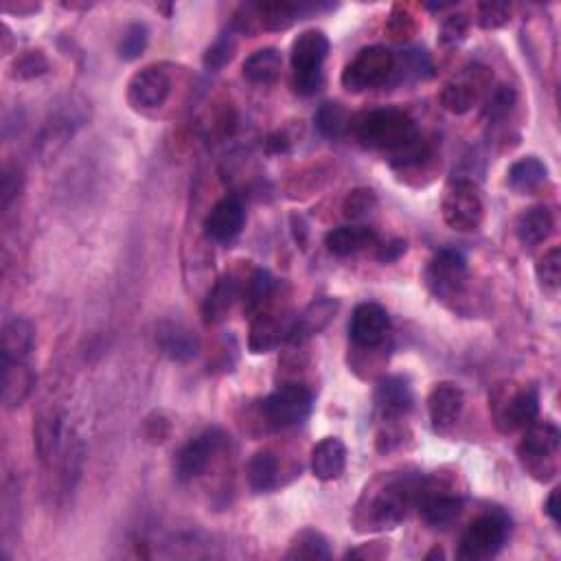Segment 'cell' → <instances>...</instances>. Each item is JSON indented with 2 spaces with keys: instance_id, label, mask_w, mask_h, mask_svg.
Returning a JSON list of instances; mask_svg holds the SVG:
<instances>
[{
  "instance_id": "cell-33",
  "label": "cell",
  "mask_w": 561,
  "mask_h": 561,
  "mask_svg": "<svg viewBox=\"0 0 561 561\" xmlns=\"http://www.w3.org/2000/svg\"><path fill=\"white\" fill-rule=\"evenodd\" d=\"M261 29L266 31H285L296 20H301V5L288 3V0H274V3L257 5Z\"/></svg>"
},
{
  "instance_id": "cell-27",
  "label": "cell",
  "mask_w": 561,
  "mask_h": 561,
  "mask_svg": "<svg viewBox=\"0 0 561 561\" xmlns=\"http://www.w3.org/2000/svg\"><path fill=\"white\" fill-rule=\"evenodd\" d=\"M33 386H36V373L25 362L3 364V402L7 408L25 404Z\"/></svg>"
},
{
  "instance_id": "cell-1",
  "label": "cell",
  "mask_w": 561,
  "mask_h": 561,
  "mask_svg": "<svg viewBox=\"0 0 561 561\" xmlns=\"http://www.w3.org/2000/svg\"><path fill=\"white\" fill-rule=\"evenodd\" d=\"M426 485L428 480L419 474H382L364 489L353 524L360 533L395 529L419 507Z\"/></svg>"
},
{
  "instance_id": "cell-26",
  "label": "cell",
  "mask_w": 561,
  "mask_h": 561,
  "mask_svg": "<svg viewBox=\"0 0 561 561\" xmlns=\"http://www.w3.org/2000/svg\"><path fill=\"white\" fill-rule=\"evenodd\" d=\"M555 231V215L548 206H531L526 209L518 224H515V233H518L520 244L524 246H540Z\"/></svg>"
},
{
  "instance_id": "cell-39",
  "label": "cell",
  "mask_w": 561,
  "mask_h": 561,
  "mask_svg": "<svg viewBox=\"0 0 561 561\" xmlns=\"http://www.w3.org/2000/svg\"><path fill=\"white\" fill-rule=\"evenodd\" d=\"M147 42H150V31L143 25V22H132V25L123 31V38L119 42V57L125 62L139 60L143 51L147 49Z\"/></svg>"
},
{
  "instance_id": "cell-22",
  "label": "cell",
  "mask_w": 561,
  "mask_h": 561,
  "mask_svg": "<svg viewBox=\"0 0 561 561\" xmlns=\"http://www.w3.org/2000/svg\"><path fill=\"white\" fill-rule=\"evenodd\" d=\"M156 345L174 362H189L200 353V338L180 323H160Z\"/></svg>"
},
{
  "instance_id": "cell-12",
  "label": "cell",
  "mask_w": 561,
  "mask_h": 561,
  "mask_svg": "<svg viewBox=\"0 0 561 561\" xmlns=\"http://www.w3.org/2000/svg\"><path fill=\"white\" fill-rule=\"evenodd\" d=\"M491 79H494V75H491L489 68L480 64L463 68L459 75L452 77L450 82L443 86L439 95L441 106L452 114L469 112L480 101V97L489 93Z\"/></svg>"
},
{
  "instance_id": "cell-7",
  "label": "cell",
  "mask_w": 561,
  "mask_h": 561,
  "mask_svg": "<svg viewBox=\"0 0 561 561\" xmlns=\"http://www.w3.org/2000/svg\"><path fill=\"white\" fill-rule=\"evenodd\" d=\"M314 395L303 384H283L261 402V419L270 430H290L312 415Z\"/></svg>"
},
{
  "instance_id": "cell-20",
  "label": "cell",
  "mask_w": 561,
  "mask_h": 561,
  "mask_svg": "<svg viewBox=\"0 0 561 561\" xmlns=\"http://www.w3.org/2000/svg\"><path fill=\"white\" fill-rule=\"evenodd\" d=\"M412 404H415V395H412L408 377L391 375L377 384L375 408L384 421H399L406 417Z\"/></svg>"
},
{
  "instance_id": "cell-10",
  "label": "cell",
  "mask_w": 561,
  "mask_h": 561,
  "mask_svg": "<svg viewBox=\"0 0 561 561\" xmlns=\"http://www.w3.org/2000/svg\"><path fill=\"white\" fill-rule=\"evenodd\" d=\"M443 220L452 231L472 233L478 231L485 220V204L472 180H452L441 200Z\"/></svg>"
},
{
  "instance_id": "cell-31",
  "label": "cell",
  "mask_w": 561,
  "mask_h": 561,
  "mask_svg": "<svg viewBox=\"0 0 561 561\" xmlns=\"http://www.w3.org/2000/svg\"><path fill=\"white\" fill-rule=\"evenodd\" d=\"M60 437H62V421L57 417V412L47 410L40 412L33 426V441H36V450L42 463H49L60 448Z\"/></svg>"
},
{
  "instance_id": "cell-48",
  "label": "cell",
  "mask_w": 561,
  "mask_h": 561,
  "mask_svg": "<svg viewBox=\"0 0 561 561\" xmlns=\"http://www.w3.org/2000/svg\"><path fill=\"white\" fill-rule=\"evenodd\" d=\"M559 494H561V489L555 487L551 491V496L546 498V505H544V511H546L548 518L553 520V524H559Z\"/></svg>"
},
{
  "instance_id": "cell-41",
  "label": "cell",
  "mask_w": 561,
  "mask_h": 561,
  "mask_svg": "<svg viewBox=\"0 0 561 561\" xmlns=\"http://www.w3.org/2000/svg\"><path fill=\"white\" fill-rule=\"evenodd\" d=\"M49 73V60L42 51H27L16 57L14 66H11V77L14 79H36Z\"/></svg>"
},
{
  "instance_id": "cell-6",
  "label": "cell",
  "mask_w": 561,
  "mask_h": 561,
  "mask_svg": "<svg viewBox=\"0 0 561 561\" xmlns=\"http://www.w3.org/2000/svg\"><path fill=\"white\" fill-rule=\"evenodd\" d=\"M511 535V518L500 509L478 515L465 529L456 557L465 561H485L496 557Z\"/></svg>"
},
{
  "instance_id": "cell-19",
  "label": "cell",
  "mask_w": 561,
  "mask_h": 561,
  "mask_svg": "<svg viewBox=\"0 0 561 561\" xmlns=\"http://www.w3.org/2000/svg\"><path fill=\"white\" fill-rule=\"evenodd\" d=\"M338 309H340V303L336 299H329V296L309 303L299 316H294L288 340L285 342H290V345H299V347L305 345L309 338L318 336L320 331H325L329 327L331 320L336 318Z\"/></svg>"
},
{
  "instance_id": "cell-4",
  "label": "cell",
  "mask_w": 561,
  "mask_h": 561,
  "mask_svg": "<svg viewBox=\"0 0 561 561\" xmlns=\"http://www.w3.org/2000/svg\"><path fill=\"white\" fill-rule=\"evenodd\" d=\"M561 434L551 421H535L524 430L518 445V461L522 469L537 483H548L557 476V452Z\"/></svg>"
},
{
  "instance_id": "cell-44",
  "label": "cell",
  "mask_w": 561,
  "mask_h": 561,
  "mask_svg": "<svg viewBox=\"0 0 561 561\" xmlns=\"http://www.w3.org/2000/svg\"><path fill=\"white\" fill-rule=\"evenodd\" d=\"M388 33L393 40H406L415 33V18H412L406 9L395 7L393 16L388 20Z\"/></svg>"
},
{
  "instance_id": "cell-45",
  "label": "cell",
  "mask_w": 561,
  "mask_h": 561,
  "mask_svg": "<svg viewBox=\"0 0 561 561\" xmlns=\"http://www.w3.org/2000/svg\"><path fill=\"white\" fill-rule=\"evenodd\" d=\"M22 191V171L16 169H7L3 176V187H0V202H3V209L7 211L11 202L18 200Z\"/></svg>"
},
{
  "instance_id": "cell-11",
  "label": "cell",
  "mask_w": 561,
  "mask_h": 561,
  "mask_svg": "<svg viewBox=\"0 0 561 561\" xmlns=\"http://www.w3.org/2000/svg\"><path fill=\"white\" fill-rule=\"evenodd\" d=\"M228 437L220 428H209L196 439L182 445L174 461V474L180 483H191L209 472V467L215 463L226 448Z\"/></svg>"
},
{
  "instance_id": "cell-40",
  "label": "cell",
  "mask_w": 561,
  "mask_h": 561,
  "mask_svg": "<svg viewBox=\"0 0 561 561\" xmlns=\"http://www.w3.org/2000/svg\"><path fill=\"white\" fill-rule=\"evenodd\" d=\"M535 274H537V281H540L542 288L546 292L555 294L561 283V250L551 248L548 253H544V257L537 261Z\"/></svg>"
},
{
  "instance_id": "cell-43",
  "label": "cell",
  "mask_w": 561,
  "mask_h": 561,
  "mask_svg": "<svg viewBox=\"0 0 561 561\" xmlns=\"http://www.w3.org/2000/svg\"><path fill=\"white\" fill-rule=\"evenodd\" d=\"M469 31V18L465 14H452L441 22L439 29V42L443 47H456L461 44Z\"/></svg>"
},
{
  "instance_id": "cell-38",
  "label": "cell",
  "mask_w": 561,
  "mask_h": 561,
  "mask_svg": "<svg viewBox=\"0 0 561 561\" xmlns=\"http://www.w3.org/2000/svg\"><path fill=\"white\" fill-rule=\"evenodd\" d=\"M377 209V196L373 189H353L349 196L342 202V213H345L347 220L351 222H360L366 220L373 211Z\"/></svg>"
},
{
  "instance_id": "cell-18",
  "label": "cell",
  "mask_w": 561,
  "mask_h": 561,
  "mask_svg": "<svg viewBox=\"0 0 561 561\" xmlns=\"http://www.w3.org/2000/svg\"><path fill=\"white\" fill-rule=\"evenodd\" d=\"M465 410V393L459 384L441 382L428 395V415L434 432L448 434Z\"/></svg>"
},
{
  "instance_id": "cell-46",
  "label": "cell",
  "mask_w": 561,
  "mask_h": 561,
  "mask_svg": "<svg viewBox=\"0 0 561 561\" xmlns=\"http://www.w3.org/2000/svg\"><path fill=\"white\" fill-rule=\"evenodd\" d=\"M406 250H408V244L404 242V239H395V242L386 244V246L377 250V259H380L382 263H393V261L402 257Z\"/></svg>"
},
{
  "instance_id": "cell-47",
  "label": "cell",
  "mask_w": 561,
  "mask_h": 561,
  "mask_svg": "<svg viewBox=\"0 0 561 561\" xmlns=\"http://www.w3.org/2000/svg\"><path fill=\"white\" fill-rule=\"evenodd\" d=\"M388 555V546L384 542H371L364 544L362 548H356V551H349L347 557H362V559H382Z\"/></svg>"
},
{
  "instance_id": "cell-8",
  "label": "cell",
  "mask_w": 561,
  "mask_h": 561,
  "mask_svg": "<svg viewBox=\"0 0 561 561\" xmlns=\"http://www.w3.org/2000/svg\"><path fill=\"white\" fill-rule=\"evenodd\" d=\"M423 279H426V285L434 299L445 305H456L467 292V259L459 250L443 248L430 259Z\"/></svg>"
},
{
  "instance_id": "cell-28",
  "label": "cell",
  "mask_w": 561,
  "mask_h": 561,
  "mask_svg": "<svg viewBox=\"0 0 561 561\" xmlns=\"http://www.w3.org/2000/svg\"><path fill=\"white\" fill-rule=\"evenodd\" d=\"M548 176V169L537 156H524L509 167L507 185L520 196H529L540 189Z\"/></svg>"
},
{
  "instance_id": "cell-24",
  "label": "cell",
  "mask_w": 561,
  "mask_h": 561,
  "mask_svg": "<svg viewBox=\"0 0 561 561\" xmlns=\"http://www.w3.org/2000/svg\"><path fill=\"white\" fill-rule=\"evenodd\" d=\"M312 474L329 483V480H338L345 474L347 467V448L338 437H325L320 439L312 450Z\"/></svg>"
},
{
  "instance_id": "cell-15",
  "label": "cell",
  "mask_w": 561,
  "mask_h": 561,
  "mask_svg": "<svg viewBox=\"0 0 561 561\" xmlns=\"http://www.w3.org/2000/svg\"><path fill=\"white\" fill-rule=\"evenodd\" d=\"M246 224L244 204L237 198H224L217 202L204 217V235L215 244H231L242 235Z\"/></svg>"
},
{
  "instance_id": "cell-9",
  "label": "cell",
  "mask_w": 561,
  "mask_h": 561,
  "mask_svg": "<svg viewBox=\"0 0 561 561\" xmlns=\"http://www.w3.org/2000/svg\"><path fill=\"white\" fill-rule=\"evenodd\" d=\"M395 71V53L386 47H366L362 49L342 71L340 82L349 93H366L384 86Z\"/></svg>"
},
{
  "instance_id": "cell-16",
  "label": "cell",
  "mask_w": 561,
  "mask_h": 561,
  "mask_svg": "<svg viewBox=\"0 0 561 561\" xmlns=\"http://www.w3.org/2000/svg\"><path fill=\"white\" fill-rule=\"evenodd\" d=\"M248 274L231 270L215 281L202 303V318L206 325H220L237 301H242Z\"/></svg>"
},
{
  "instance_id": "cell-21",
  "label": "cell",
  "mask_w": 561,
  "mask_h": 561,
  "mask_svg": "<svg viewBox=\"0 0 561 561\" xmlns=\"http://www.w3.org/2000/svg\"><path fill=\"white\" fill-rule=\"evenodd\" d=\"M465 500L450 491H439L434 489L430 483L426 485V494H423L419 502V515L421 520L426 522L430 529H448L452 522L459 520V515L463 513Z\"/></svg>"
},
{
  "instance_id": "cell-49",
  "label": "cell",
  "mask_w": 561,
  "mask_h": 561,
  "mask_svg": "<svg viewBox=\"0 0 561 561\" xmlns=\"http://www.w3.org/2000/svg\"><path fill=\"white\" fill-rule=\"evenodd\" d=\"M3 9H5V11H14V14H18V16H27V14H36V11L40 9V5H27V3H18V5L14 7V5L5 3V5H3Z\"/></svg>"
},
{
  "instance_id": "cell-35",
  "label": "cell",
  "mask_w": 561,
  "mask_h": 561,
  "mask_svg": "<svg viewBox=\"0 0 561 561\" xmlns=\"http://www.w3.org/2000/svg\"><path fill=\"white\" fill-rule=\"evenodd\" d=\"M331 551L323 533L303 529L292 537L285 559H329Z\"/></svg>"
},
{
  "instance_id": "cell-3",
  "label": "cell",
  "mask_w": 561,
  "mask_h": 561,
  "mask_svg": "<svg viewBox=\"0 0 561 561\" xmlns=\"http://www.w3.org/2000/svg\"><path fill=\"white\" fill-rule=\"evenodd\" d=\"M489 410L502 434L526 430L540 417V393L535 386L502 382L489 395Z\"/></svg>"
},
{
  "instance_id": "cell-32",
  "label": "cell",
  "mask_w": 561,
  "mask_h": 561,
  "mask_svg": "<svg viewBox=\"0 0 561 561\" xmlns=\"http://www.w3.org/2000/svg\"><path fill=\"white\" fill-rule=\"evenodd\" d=\"M274 294V277L263 268H257L248 274L246 285H244V294H242V303H244V314L255 316L259 314L261 309H266L270 299Z\"/></svg>"
},
{
  "instance_id": "cell-36",
  "label": "cell",
  "mask_w": 561,
  "mask_h": 561,
  "mask_svg": "<svg viewBox=\"0 0 561 561\" xmlns=\"http://www.w3.org/2000/svg\"><path fill=\"white\" fill-rule=\"evenodd\" d=\"M515 103H518V93H515V88L509 84H498L496 88H489L483 112L489 121H502L513 112Z\"/></svg>"
},
{
  "instance_id": "cell-23",
  "label": "cell",
  "mask_w": 561,
  "mask_h": 561,
  "mask_svg": "<svg viewBox=\"0 0 561 561\" xmlns=\"http://www.w3.org/2000/svg\"><path fill=\"white\" fill-rule=\"evenodd\" d=\"M377 242H380V237L371 226L364 224L338 226L325 237V246L334 257H353L366 248L377 246Z\"/></svg>"
},
{
  "instance_id": "cell-13",
  "label": "cell",
  "mask_w": 561,
  "mask_h": 561,
  "mask_svg": "<svg viewBox=\"0 0 561 561\" xmlns=\"http://www.w3.org/2000/svg\"><path fill=\"white\" fill-rule=\"evenodd\" d=\"M388 331H391V316L382 305L362 303L353 309L349 320V338L358 349H380L388 338Z\"/></svg>"
},
{
  "instance_id": "cell-30",
  "label": "cell",
  "mask_w": 561,
  "mask_h": 561,
  "mask_svg": "<svg viewBox=\"0 0 561 561\" xmlns=\"http://www.w3.org/2000/svg\"><path fill=\"white\" fill-rule=\"evenodd\" d=\"M248 487L255 494H268L279 485V459L270 450H261L253 454V459L246 465Z\"/></svg>"
},
{
  "instance_id": "cell-17",
  "label": "cell",
  "mask_w": 561,
  "mask_h": 561,
  "mask_svg": "<svg viewBox=\"0 0 561 561\" xmlns=\"http://www.w3.org/2000/svg\"><path fill=\"white\" fill-rule=\"evenodd\" d=\"M294 316H290L285 309L281 312H270V309H261L259 314L253 316V325H250V336H248V349L261 356V353H270L281 342L288 340L290 327H292Z\"/></svg>"
},
{
  "instance_id": "cell-14",
  "label": "cell",
  "mask_w": 561,
  "mask_h": 561,
  "mask_svg": "<svg viewBox=\"0 0 561 561\" xmlns=\"http://www.w3.org/2000/svg\"><path fill=\"white\" fill-rule=\"evenodd\" d=\"M171 77L163 66H145L128 84V101L134 110L163 108L171 95Z\"/></svg>"
},
{
  "instance_id": "cell-37",
  "label": "cell",
  "mask_w": 561,
  "mask_h": 561,
  "mask_svg": "<svg viewBox=\"0 0 561 561\" xmlns=\"http://www.w3.org/2000/svg\"><path fill=\"white\" fill-rule=\"evenodd\" d=\"M237 51V38H235V31H224L220 38H217L209 49H206L202 62L206 71H222L226 64H231V60L235 57Z\"/></svg>"
},
{
  "instance_id": "cell-25",
  "label": "cell",
  "mask_w": 561,
  "mask_h": 561,
  "mask_svg": "<svg viewBox=\"0 0 561 561\" xmlns=\"http://www.w3.org/2000/svg\"><path fill=\"white\" fill-rule=\"evenodd\" d=\"M36 345V329L27 318H11L3 327V364L7 362H25V358L33 351Z\"/></svg>"
},
{
  "instance_id": "cell-5",
  "label": "cell",
  "mask_w": 561,
  "mask_h": 561,
  "mask_svg": "<svg viewBox=\"0 0 561 561\" xmlns=\"http://www.w3.org/2000/svg\"><path fill=\"white\" fill-rule=\"evenodd\" d=\"M329 55V38L323 31L307 29L296 36L290 49V62L294 71V93L301 97L316 95L323 86V64Z\"/></svg>"
},
{
  "instance_id": "cell-34",
  "label": "cell",
  "mask_w": 561,
  "mask_h": 561,
  "mask_svg": "<svg viewBox=\"0 0 561 561\" xmlns=\"http://www.w3.org/2000/svg\"><path fill=\"white\" fill-rule=\"evenodd\" d=\"M314 123L318 132L327 136V139H340V136H345L351 128V117L342 103L327 101L316 110Z\"/></svg>"
},
{
  "instance_id": "cell-50",
  "label": "cell",
  "mask_w": 561,
  "mask_h": 561,
  "mask_svg": "<svg viewBox=\"0 0 561 561\" xmlns=\"http://www.w3.org/2000/svg\"><path fill=\"white\" fill-rule=\"evenodd\" d=\"M432 557H443V551L441 548H434V551L430 555H426V559H432Z\"/></svg>"
},
{
  "instance_id": "cell-42",
  "label": "cell",
  "mask_w": 561,
  "mask_h": 561,
  "mask_svg": "<svg viewBox=\"0 0 561 561\" xmlns=\"http://www.w3.org/2000/svg\"><path fill=\"white\" fill-rule=\"evenodd\" d=\"M511 18V5L507 3H480L478 5V25L494 31L505 27Z\"/></svg>"
},
{
  "instance_id": "cell-2",
  "label": "cell",
  "mask_w": 561,
  "mask_h": 561,
  "mask_svg": "<svg viewBox=\"0 0 561 561\" xmlns=\"http://www.w3.org/2000/svg\"><path fill=\"white\" fill-rule=\"evenodd\" d=\"M349 132L366 150L395 154L419 136L408 112L399 108H377L351 119Z\"/></svg>"
},
{
  "instance_id": "cell-29",
  "label": "cell",
  "mask_w": 561,
  "mask_h": 561,
  "mask_svg": "<svg viewBox=\"0 0 561 561\" xmlns=\"http://www.w3.org/2000/svg\"><path fill=\"white\" fill-rule=\"evenodd\" d=\"M283 71V55L279 49L266 47L250 53L244 64L242 73L253 84H272Z\"/></svg>"
}]
</instances>
